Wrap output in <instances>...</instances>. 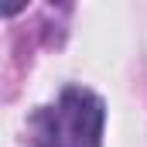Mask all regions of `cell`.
<instances>
[{
  "label": "cell",
  "instance_id": "6da1fadb",
  "mask_svg": "<svg viewBox=\"0 0 147 147\" xmlns=\"http://www.w3.org/2000/svg\"><path fill=\"white\" fill-rule=\"evenodd\" d=\"M106 106L96 92L69 86L55 106L34 113V140L41 147H103Z\"/></svg>",
  "mask_w": 147,
  "mask_h": 147
}]
</instances>
